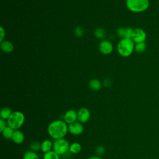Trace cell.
<instances>
[{"instance_id":"obj_5","label":"cell","mask_w":159,"mask_h":159,"mask_svg":"<svg viewBox=\"0 0 159 159\" xmlns=\"http://www.w3.org/2000/svg\"><path fill=\"white\" fill-rule=\"evenodd\" d=\"M70 143L65 138L55 140L53 145V150L59 155H63L69 152Z\"/></svg>"},{"instance_id":"obj_10","label":"cell","mask_w":159,"mask_h":159,"mask_svg":"<svg viewBox=\"0 0 159 159\" xmlns=\"http://www.w3.org/2000/svg\"><path fill=\"white\" fill-rule=\"evenodd\" d=\"M63 120L68 125L77 121V112L73 109L68 110L64 114Z\"/></svg>"},{"instance_id":"obj_22","label":"cell","mask_w":159,"mask_h":159,"mask_svg":"<svg viewBox=\"0 0 159 159\" xmlns=\"http://www.w3.org/2000/svg\"><path fill=\"white\" fill-rule=\"evenodd\" d=\"M94 35L96 36V38L102 39L106 36V31L102 29V28H97L94 32Z\"/></svg>"},{"instance_id":"obj_3","label":"cell","mask_w":159,"mask_h":159,"mask_svg":"<svg viewBox=\"0 0 159 159\" xmlns=\"http://www.w3.org/2000/svg\"><path fill=\"white\" fill-rule=\"evenodd\" d=\"M127 8L133 12H142L149 7V0H126Z\"/></svg>"},{"instance_id":"obj_15","label":"cell","mask_w":159,"mask_h":159,"mask_svg":"<svg viewBox=\"0 0 159 159\" xmlns=\"http://www.w3.org/2000/svg\"><path fill=\"white\" fill-rule=\"evenodd\" d=\"M82 147L81 144L78 142H73L70 145L69 152L72 154H77L80 153Z\"/></svg>"},{"instance_id":"obj_25","label":"cell","mask_w":159,"mask_h":159,"mask_svg":"<svg viewBox=\"0 0 159 159\" xmlns=\"http://www.w3.org/2000/svg\"><path fill=\"white\" fill-rule=\"evenodd\" d=\"M84 30L81 27H77L75 29V34L76 36H78V37H81L84 35Z\"/></svg>"},{"instance_id":"obj_16","label":"cell","mask_w":159,"mask_h":159,"mask_svg":"<svg viewBox=\"0 0 159 159\" xmlns=\"http://www.w3.org/2000/svg\"><path fill=\"white\" fill-rule=\"evenodd\" d=\"M89 88L93 91H98L101 88V83L97 79H93L89 82Z\"/></svg>"},{"instance_id":"obj_19","label":"cell","mask_w":159,"mask_h":159,"mask_svg":"<svg viewBox=\"0 0 159 159\" xmlns=\"http://www.w3.org/2000/svg\"><path fill=\"white\" fill-rule=\"evenodd\" d=\"M23 159H39V157L36 152L30 150L24 153Z\"/></svg>"},{"instance_id":"obj_23","label":"cell","mask_w":159,"mask_h":159,"mask_svg":"<svg viewBox=\"0 0 159 159\" xmlns=\"http://www.w3.org/2000/svg\"><path fill=\"white\" fill-rule=\"evenodd\" d=\"M30 149L35 152L41 150V143L38 141H34L30 144Z\"/></svg>"},{"instance_id":"obj_21","label":"cell","mask_w":159,"mask_h":159,"mask_svg":"<svg viewBox=\"0 0 159 159\" xmlns=\"http://www.w3.org/2000/svg\"><path fill=\"white\" fill-rule=\"evenodd\" d=\"M147 49V45L145 42H140L135 44V51L137 53H141L144 52Z\"/></svg>"},{"instance_id":"obj_9","label":"cell","mask_w":159,"mask_h":159,"mask_svg":"<svg viewBox=\"0 0 159 159\" xmlns=\"http://www.w3.org/2000/svg\"><path fill=\"white\" fill-rule=\"evenodd\" d=\"M99 48L102 54L109 55L113 50V45L110 41L107 40H103L100 42Z\"/></svg>"},{"instance_id":"obj_7","label":"cell","mask_w":159,"mask_h":159,"mask_svg":"<svg viewBox=\"0 0 159 159\" xmlns=\"http://www.w3.org/2000/svg\"><path fill=\"white\" fill-rule=\"evenodd\" d=\"M84 126L82 123L76 121L68 125V132L73 135H81L84 132Z\"/></svg>"},{"instance_id":"obj_6","label":"cell","mask_w":159,"mask_h":159,"mask_svg":"<svg viewBox=\"0 0 159 159\" xmlns=\"http://www.w3.org/2000/svg\"><path fill=\"white\" fill-rule=\"evenodd\" d=\"M131 39L135 43L144 42L147 39L146 32L141 28L134 29Z\"/></svg>"},{"instance_id":"obj_26","label":"cell","mask_w":159,"mask_h":159,"mask_svg":"<svg viewBox=\"0 0 159 159\" xmlns=\"http://www.w3.org/2000/svg\"><path fill=\"white\" fill-rule=\"evenodd\" d=\"M7 126V123L6 121V120L1 118L0 119V132H2Z\"/></svg>"},{"instance_id":"obj_27","label":"cell","mask_w":159,"mask_h":159,"mask_svg":"<svg viewBox=\"0 0 159 159\" xmlns=\"http://www.w3.org/2000/svg\"><path fill=\"white\" fill-rule=\"evenodd\" d=\"M5 35H6V32H5V30L4 29V28L2 27H0V42H2L4 40V38L5 37Z\"/></svg>"},{"instance_id":"obj_4","label":"cell","mask_w":159,"mask_h":159,"mask_svg":"<svg viewBox=\"0 0 159 159\" xmlns=\"http://www.w3.org/2000/svg\"><path fill=\"white\" fill-rule=\"evenodd\" d=\"M25 119V116L22 112L19 111H14L7 120V125L14 130H18L23 125Z\"/></svg>"},{"instance_id":"obj_18","label":"cell","mask_w":159,"mask_h":159,"mask_svg":"<svg viewBox=\"0 0 159 159\" xmlns=\"http://www.w3.org/2000/svg\"><path fill=\"white\" fill-rule=\"evenodd\" d=\"M12 112L11 111V109L10 108L4 107L2 108V109L1 110V112H0L1 118L4 120H7L8 118L10 117L11 114H12Z\"/></svg>"},{"instance_id":"obj_1","label":"cell","mask_w":159,"mask_h":159,"mask_svg":"<svg viewBox=\"0 0 159 159\" xmlns=\"http://www.w3.org/2000/svg\"><path fill=\"white\" fill-rule=\"evenodd\" d=\"M68 132V125L63 120H55L49 124L47 132L54 140L64 138Z\"/></svg>"},{"instance_id":"obj_11","label":"cell","mask_w":159,"mask_h":159,"mask_svg":"<svg viewBox=\"0 0 159 159\" xmlns=\"http://www.w3.org/2000/svg\"><path fill=\"white\" fill-rule=\"evenodd\" d=\"M134 29L131 27H119L117 30V35L121 39L123 38H132Z\"/></svg>"},{"instance_id":"obj_8","label":"cell","mask_w":159,"mask_h":159,"mask_svg":"<svg viewBox=\"0 0 159 159\" xmlns=\"http://www.w3.org/2000/svg\"><path fill=\"white\" fill-rule=\"evenodd\" d=\"M91 113L89 110L86 107H81L77 111L78 121L81 123H85L89 120Z\"/></svg>"},{"instance_id":"obj_13","label":"cell","mask_w":159,"mask_h":159,"mask_svg":"<svg viewBox=\"0 0 159 159\" xmlns=\"http://www.w3.org/2000/svg\"><path fill=\"white\" fill-rule=\"evenodd\" d=\"M1 48L5 53H11L14 50V45L10 41L3 40L1 42Z\"/></svg>"},{"instance_id":"obj_20","label":"cell","mask_w":159,"mask_h":159,"mask_svg":"<svg viewBox=\"0 0 159 159\" xmlns=\"http://www.w3.org/2000/svg\"><path fill=\"white\" fill-rule=\"evenodd\" d=\"M43 159H60V155L58 154H57L55 151L51 150L43 154Z\"/></svg>"},{"instance_id":"obj_2","label":"cell","mask_w":159,"mask_h":159,"mask_svg":"<svg viewBox=\"0 0 159 159\" xmlns=\"http://www.w3.org/2000/svg\"><path fill=\"white\" fill-rule=\"evenodd\" d=\"M135 43L130 38L121 39L117 45L119 54L123 57H127L132 55L135 50Z\"/></svg>"},{"instance_id":"obj_17","label":"cell","mask_w":159,"mask_h":159,"mask_svg":"<svg viewBox=\"0 0 159 159\" xmlns=\"http://www.w3.org/2000/svg\"><path fill=\"white\" fill-rule=\"evenodd\" d=\"M14 130H14L12 128L7 125L1 133L4 138L9 140V139H12Z\"/></svg>"},{"instance_id":"obj_12","label":"cell","mask_w":159,"mask_h":159,"mask_svg":"<svg viewBox=\"0 0 159 159\" xmlns=\"http://www.w3.org/2000/svg\"><path fill=\"white\" fill-rule=\"evenodd\" d=\"M12 140L16 144L19 145L22 143L25 140V136L24 133L19 129L15 130Z\"/></svg>"},{"instance_id":"obj_24","label":"cell","mask_w":159,"mask_h":159,"mask_svg":"<svg viewBox=\"0 0 159 159\" xmlns=\"http://www.w3.org/2000/svg\"><path fill=\"white\" fill-rule=\"evenodd\" d=\"M95 152L96 153V155L98 156H102L105 153V148L102 145H99L96 148Z\"/></svg>"},{"instance_id":"obj_14","label":"cell","mask_w":159,"mask_h":159,"mask_svg":"<svg viewBox=\"0 0 159 159\" xmlns=\"http://www.w3.org/2000/svg\"><path fill=\"white\" fill-rule=\"evenodd\" d=\"M53 143L52 142L51 140H48V139H46L45 140H43L42 143H41V150L42 152L47 153L48 152L51 150H53Z\"/></svg>"},{"instance_id":"obj_28","label":"cell","mask_w":159,"mask_h":159,"mask_svg":"<svg viewBox=\"0 0 159 159\" xmlns=\"http://www.w3.org/2000/svg\"><path fill=\"white\" fill-rule=\"evenodd\" d=\"M87 159H102V158H101V157H99V156L94 155V156H91V157L88 158Z\"/></svg>"}]
</instances>
